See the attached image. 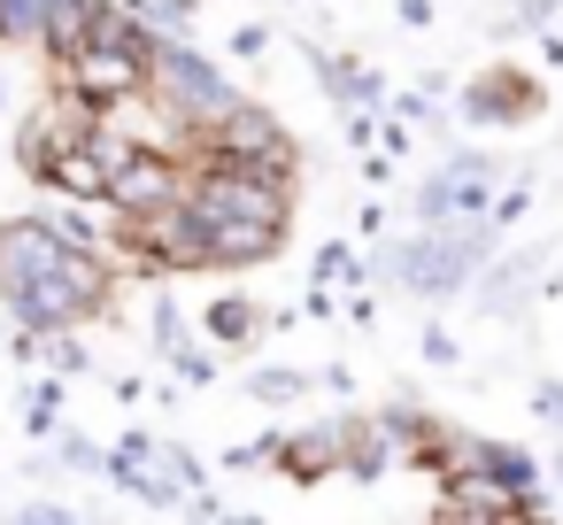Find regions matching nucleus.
I'll use <instances>...</instances> for the list:
<instances>
[{"instance_id": "obj_26", "label": "nucleus", "mask_w": 563, "mask_h": 525, "mask_svg": "<svg viewBox=\"0 0 563 525\" xmlns=\"http://www.w3.org/2000/svg\"><path fill=\"white\" fill-rule=\"evenodd\" d=\"M417 348H424V363H463V356H455V332H448V325H424V340H417Z\"/></svg>"}, {"instance_id": "obj_7", "label": "nucleus", "mask_w": 563, "mask_h": 525, "mask_svg": "<svg viewBox=\"0 0 563 525\" xmlns=\"http://www.w3.org/2000/svg\"><path fill=\"white\" fill-rule=\"evenodd\" d=\"M540 109V86L525 78V70H509V63H494L486 78H471L463 94H455V117L463 124H525Z\"/></svg>"}, {"instance_id": "obj_9", "label": "nucleus", "mask_w": 563, "mask_h": 525, "mask_svg": "<svg viewBox=\"0 0 563 525\" xmlns=\"http://www.w3.org/2000/svg\"><path fill=\"white\" fill-rule=\"evenodd\" d=\"M394 456H409L378 417H355L347 409V463H340V479H355V486H371V479H386L394 471Z\"/></svg>"}, {"instance_id": "obj_3", "label": "nucleus", "mask_w": 563, "mask_h": 525, "mask_svg": "<svg viewBox=\"0 0 563 525\" xmlns=\"http://www.w3.org/2000/svg\"><path fill=\"white\" fill-rule=\"evenodd\" d=\"M186 155H240V163H255L263 178H286V186H294V171H301L294 132H286L263 101H247V94H240L209 132H194V140H186Z\"/></svg>"}, {"instance_id": "obj_27", "label": "nucleus", "mask_w": 563, "mask_h": 525, "mask_svg": "<svg viewBox=\"0 0 563 525\" xmlns=\"http://www.w3.org/2000/svg\"><path fill=\"white\" fill-rule=\"evenodd\" d=\"M24 517H32V525H63V517H70V502H63V494H32V502H24Z\"/></svg>"}, {"instance_id": "obj_21", "label": "nucleus", "mask_w": 563, "mask_h": 525, "mask_svg": "<svg viewBox=\"0 0 563 525\" xmlns=\"http://www.w3.org/2000/svg\"><path fill=\"white\" fill-rule=\"evenodd\" d=\"M247 394H255V402H301L309 379H301V371H247Z\"/></svg>"}, {"instance_id": "obj_6", "label": "nucleus", "mask_w": 563, "mask_h": 525, "mask_svg": "<svg viewBox=\"0 0 563 525\" xmlns=\"http://www.w3.org/2000/svg\"><path fill=\"white\" fill-rule=\"evenodd\" d=\"M340 463H347V409L340 417H317L301 433H278V479L324 486V479H340Z\"/></svg>"}, {"instance_id": "obj_11", "label": "nucleus", "mask_w": 563, "mask_h": 525, "mask_svg": "<svg viewBox=\"0 0 563 525\" xmlns=\"http://www.w3.org/2000/svg\"><path fill=\"white\" fill-rule=\"evenodd\" d=\"M217 232V271H255L286 248V225H209Z\"/></svg>"}, {"instance_id": "obj_2", "label": "nucleus", "mask_w": 563, "mask_h": 525, "mask_svg": "<svg viewBox=\"0 0 563 525\" xmlns=\"http://www.w3.org/2000/svg\"><path fill=\"white\" fill-rule=\"evenodd\" d=\"M155 101H163V117H178L186 140H194V132H209L240 94H232V78H224L194 40H163V55H155Z\"/></svg>"}, {"instance_id": "obj_10", "label": "nucleus", "mask_w": 563, "mask_h": 525, "mask_svg": "<svg viewBox=\"0 0 563 525\" xmlns=\"http://www.w3.org/2000/svg\"><path fill=\"white\" fill-rule=\"evenodd\" d=\"M478 471L494 479V486H509L517 502H525V517H540V463L525 456V448H509V440H478Z\"/></svg>"}, {"instance_id": "obj_5", "label": "nucleus", "mask_w": 563, "mask_h": 525, "mask_svg": "<svg viewBox=\"0 0 563 525\" xmlns=\"http://www.w3.org/2000/svg\"><path fill=\"white\" fill-rule=\"evenodd\" d=\"M194 194V163L178 155V147H132L124 163H117V194H109V209H117V225H132V217H163V209H178Z\"/></svg>"}, {"instance_id": "obj_15", "label": "nucleus", "mask_w": 563, "mask_h": 525, "mask_svg": "<svg viewBox=\"0 0 563 525\" xmlns=\"http://www.w3.org/2000/svg\"><path fill=\"white\" fill-rule=\"evenodd\" d=\"M47 0H0V40H9V47H40L47 55Z\"/></svg>"}, {"instance_id": "obj_23", "label": "nucleus", "mask_w": 563, "mask_h": 525, "mask_svg": "<svg viewBox=\"0 0 563 525\" xmlns=\"http://www.w3.org/2000/svg\"><path fill=\"white\" fill-rule=\"evenodd\" d=\"M55 456H63L70 471H109V456H101L93 440H78V433H63V440H55Z\"/></svg>"}, {"instance_id": "obj_20", "label": "nucleus", "mask_w": 563, "mask_h": 525, "mask_svg": "<svg viewBox=\"0 0 563 525\" xmlns=\"http://www.w3.org/2000/svg\"><path fill=\"white\" fill-rule=\"evenodd\" d=\"M155 348H163V363H170L178 348H194V340H186V317H178V294H155Z\"/></svg>"}, {"instance_id": "obj_29", "label": "nucleus", "mask_w": 563, "mask_h": 525, "mask_svg": "<svg viewBox=\"0 0 563 525\" xmlns=\"http://www.w3.org/2000/svg\"><path fill=\"white\" fill-rule=\"evenodd\" d=\"M401 24H432V0H401Z\"/></svg>"}, {"instance_id": "obj_13", "label": "nucleus", "mask_w": 563, "mask_h": 525, "mask_svg": "<svg viewBox=\"0 0 563 525\" xmlns=\"http://www.w3.org/2000/svg\"><path fill=\"white\" fill-rule=\"evenodd\" d=\"M263 332V309L247 302V294H217L209 302V340H224V348H247Z\"/></svg>"}, {"instance_id": "obj_22", "label": "nucleus", "mask_w": 563, "mask_h": 525, "mask_svg": "<svg viewBox=\"0 0 563 525\" xmlns=\"http://www.w3.org/2000/svg\"><path fill=\"white\" fill-rule=\"evenodd\" d=\"M317 278H324V286H340V278H347V286H363V263L347 255V240H332V248L317 255Z\"/></svg>"}, {"instance_id": "obj_14", "label": "nucleus", "mask_w": 563, "mask_h": 525, "mask_svg": "<svg viewBox=\"0 0 563 525\" xmlns=\"http://www.w3.org/2000/svg\"><path fill=\"white\" fill-rule=\"evenodd\" d=\"M124 9H132L147 32H163V40H194V32H201V0H124Z\"/></svg>"}, {"instance_id": "obj_18", "label": "nucleus", "mask_w": 563, "mask_h": 525, "mask_svg": "<svg viewBox=\"0 0 563 525\" xmlns=\"http://www.w3.org/2000/svg\"><path fill=\"white\" fill-rule=\"evenodd\" d=\"M40 363H47V371H63V379H78V371H93V356H86V340H78V325H63V332H40Z\"/></svg>"}, {"instance_id": "obj_8", "label": "nucleus", "mask_w": 563, "mask_h": 525, "mask_svg": "<svg viewBox=\"0 0 563 525\" xmlns=\"http://www.w3.org/2000/svg\"><path fill=\"white\" fill-rule=\"evenodd\" d=\"M47 186H55V194H78V201H109V194H117V163H109L93 140H78V147L55 155V178H47ZM47 186H40V194H47Z\"/></svg>"}, {"instance_id": "obj_1", "label": "nucleus", "mask_w": 563, "mask_h": 525, "mask_svg": "<svg viewBox=\"0 0 563 525\" xmlns=\"http://www.w3.org/2000/svg\"><path fill=\"white\" fill-rule=\"evenodd\" d=\"M109 479L124 494H140L147 510H178V502H194V486H209L201 456H186L178 440H155V433H124L109 448Z\"/></svg>"}, {"instance_id": "obj_17", "label": "nucleus", "mask_w": 563, "mask_h": 525, "mask_svg": "<svg viewBox=\"0 0 563 525\" xmlns=\"http://www.w3.org/2000/svg\"><path fill=\"white\" fill-rule=\"evenodd\" d=\"M409 217H417V225H455V171H448V163H440V171H432V178L417 186Z\"/></svg>"}, {"instance_id": "obj_28", "label": "nucleus", "mask_w": 563, "mask_h": 525, "mask_svg": "<svg viewBox=\"0 0 563 525\" xmlns=\"http://www.w3.org/2000/svg\"><path fill=\"white\" fill-rule=\"evenodd\" d=\"M525 201H532V194H525V186H509V194L494 201V225H517V217H525Z\"/></svg>"}, {"instance_id": "obj_30", "label": "nucleus", "mask_w": 563, "mask_h": 525, "mask_svg": "<svg viewBox=\"0 0 563 525\" xmlns=\"http://www.w3.org/2000/svg\"><path fill=\"white\" fill-rule=\"evenodd\" d=\"M548 486H555V494H563V448H555V456H548Z\"/></svg>"}, {"instance_id": "obj_12", "label": "nucleus", "mask_w": 563, "mask_h": 525, "mask_svg": "<svg viewBox=\"0 0 563 525\" xmlns=\"http://www.w3.org/2000/svg\"><path fill=\"white\" fill-rule=\"evenodd\" d=\"M101 209H109V201H78V194H55V186H47L40 225H47L55 240H70V248H109V240H101V225H93Z\"/></svg>"}, {"instance_id": "obj_24", "label": "nucleus", "mask_w": 563, "mask_h": 525, "mask_svg": "<svg viewBox=\"0 0 563 525\" xmlns=\"http://www.w3.org/2000/svg\"><path fill=\"white\" fill-rule=\"evenodd\" d=\"M532 417L563 433V379H540V386H532Z\"/></svg>"}, {"instance_id": "obj_31", "label": "nucleus", "mask_w": 563, "mask_h": 525, "mask_svg": "<svg viewBox=\"0 0 563 525\" xmlns=\"http://www.w3.org/2000/svg\"><path fill=\"white\" fill-rule=\"evenodd\" d=\"M0 101H9V78H0Z\"/></svg>"}, {"instance_id": "obj_16", "label": "nucleus", "mask_w": 563, "mask_h": 525, "mask_svg": "<svg viewBox=\"0 0 563 525\" xmlns=\"http://www.w3.org/2000/svg\"><path fill=\"white\" fill-rule=\"evenodd\" d=\"M378 425H386V433H394V440H401V448H409V456H417V448H432V440H440V417H432V409H417V402H409V394H401V402H386V409H378Z\"/></svg>"}, {"instance_id": "obj_19", "label": "nucleus", "mask_w": 563, "mask_h": 525, "mask_svg": "<svg viewBox=\"0 0 563 525\" xmlns=\"http://www.w3.org/2000/svg\"><path fill=\"white\" fill-rule=\"evenodd\" d=\"M55 417H63V371H55V379H32V394H24V425H32L40 440L55 433Z\"/></svg>"}, {"instance_id": "obj_4", "label": "nucleus", "mask_w": 563, "mask_h": 525, "mask_svg": "<svg viewBox=\"0 0 563 525\" xmlns=\"http://www.w3.org/2000/svg\"><path fill=\"white\" fill-rule=\"evenodd\" d=\"M93 124H101V101H86L78 86L47 94V101L16 124V163H24V178L47 186V178H55V155L78 147V140H93Z\"/></svg>"}, {"instance_id": "obj_25", "label": "nucleus", "mask_w": 563, "mask_h": 525, "mask_svg": "<svg viewBox=\"0 0 563 525\" xmlns=\"http://www.w3.org/2000/svg\"><path fill=\"white\" fill-rule=\"evenodd\" d=\"M232 55H240V63L271 55V24H240V32H232Z\"/></svg>"}]
</instances>
